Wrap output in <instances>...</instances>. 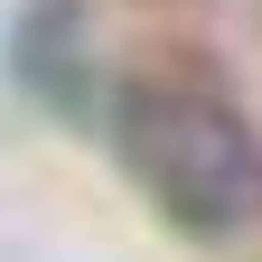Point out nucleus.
<instances>
[{
    "label": "nucleus",
    "mask_w": 262,
    "mask_h": 262,
    "mask_svg": "<svg viewBox=\"0 0 262 262\" xmlns=\"http://www.w3.org/2000/svg\"><path fill=\"white\" fill-rule=\"evenodd\" d=\"M103 150L187 244L262 234V122L206 75H131L113 94Z\"/></svg>",
    "instance_id": "obj_1"
},
{
    "label": "nucleus",
    "mask_w": 262,
    "mask_h": 262,
    "mask_svg": "<svg viewBox=\"0 0 262 262\" xmlns=\"http://www.w3.org/2000/svg\"><path fill=\"white\" fill-rule=\"evenodd\" d=\"M10 84L38 113H56L66 131L103 141L122 84L94 66V10H84V0H28V10L10 19Z\"/></svg>",
    "instance_id": "obj_2"
}]
</instances>
